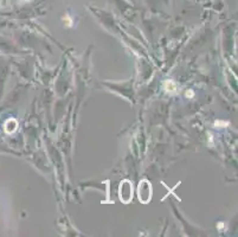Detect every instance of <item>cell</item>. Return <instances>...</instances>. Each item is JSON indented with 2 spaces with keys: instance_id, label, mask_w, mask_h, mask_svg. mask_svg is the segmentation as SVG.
Returning <instances> with one entry per match:
<instances>
[{
  "instance_id": "cell-2",
  "label": "cell",
  "mask_w": 238,
  "mask_h": 237,
  "mask_svg": "<svg viewBox=\"0 0 238 237\" xmlns=\"http://www.w3.org/2000/svg\"><path fill=\"white\" fill-rule=\"evenodd\" d=\"M120 200L123 204H129L133 199V184L129 180H123L119 189Z\"/></svg>"
},
{
  "instance_id": "cell-3",
  "label": "cell",
  "mask_w": 238,
  "mask_h": 237,
  "mask_svg": "<svg viewBox=\"0 0 238 237\" xmlns=\"http://www.w3.org/2000/svg\"><path fill=\"white\" fill-rule=\"evenodd\" d=\"M165 89L167 91H175L177 90V86H175V83H173L172 81H167L165 83Z\"/></svg>"
},
{
  "instance_id": "cell-1",
  "label": "cell",
  "mask_w": 238,
  "mask_h": 237,
  "mask_svg": "<svg viewBox=\"0 0 238 237\" xmlns=\"http://www.w3.org/2000/svg\"><path fill=\"white\" fill-rule=\"evenodd\" d=\"M152 185L148 180L143 179L141 180L139 184V189H138V194H139V200L142 204H148L149 200L152 199Z\"/></svg>"
}]
</instances>
